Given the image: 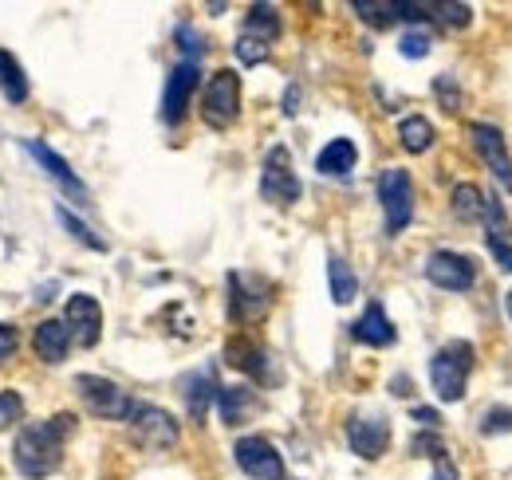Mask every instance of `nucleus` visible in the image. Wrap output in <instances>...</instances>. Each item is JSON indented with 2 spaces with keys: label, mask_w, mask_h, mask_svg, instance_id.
Wrapping results in <instances>:
<instances>
[{
  "label": "nucleus",
  "mask_w": 512,
  "mask_h": 480,
  "mask_svg": "<svg viewBox=\"0 0 512 480\" xmlns=\"http://www.w3.org/2000/svg\"><path fill=\"white\" fill-rule=\"evenodd\" d=\"M20 418H24V398L16 390H0V433L12 429Z\"/></svg>",
  "instance_id": "nucleus-31"
},
{
  "label": "nucleus",
  "mask_w": 512,
  "mask_h": 480,
  "mask_svg": "<svg viewBox=\"0 0 512 480\" xmlns=\"http://www.w3.org/2000/svg\"><path fill=\"white\" fill-rule=\"evenodd\" d=\"M489 240V252L497 256V264L505 268V272H512V248H509V237H485Z\"/></svg>",
  "instance_id": "nucleus-38"
},
{
  "label": "nucleus",
  "mask_w": 512,
  "mask_h": 480,
  "mask_svg": "<svg viewBox=\"0 0 512 480\" xmlns=\"http://www.w3.org/2000/svg\"><path fill=\"white\" fill-rule=\"evenodd\" d=\"M481 433H485V437L512 433V410L509 406H493V410H485V418H481Z\"/></svg>",
  "instance_id": "nucleus-33"
},
{
  "label": "nucleus",
  "mask_w": 512,
  "mask_h": 480,
  "mask_svg": "<svg viewBox=\"0 0 512 480\" xmlns=\"http://www.w3.org/2000/svg\"><path fill=\"white\" fill-rule=\"evenodd\" d=\"M300 111V87H288V95H284V115L292 119Z\"/></svg>",
  "instance_id": "nucleus-41"
},
{
  "label": "nucleus",
  "mask_w": 512,
  "mask_h": 480,
  "mask_svg": "<svg viewBox=\"0 0 512 480\" xmlns=\"http://www.w3.org/2000/svg\"><path fill=\"white\" fill-rule=\"evenodd\" d=\"M75 390H79L83 406L103 421H127L130 410H134V398H130L119 382H111L103 374H79L75 378Z\"/></svg>",
  "instance_id": "nucleus-5"
},
{
  "label": "nucleus",
  "mask_w": 512,
  "mask_h": 480,
  "mask_svg": "<svg viewBox=\"0 0 512 480\" xmlns=\"http://www.w3.org/2000/svg\"><path fill=\"white\" fill-rule=\"evenodd\" d=\"M414 421H418V425H426V429H438V425H442V414H438V410H430V406H414Z\"/></svg>",
  "instance_id": "nucleus-39"
},
{
  "label": "nucleus",
  "mask_w": 512,
  "mask_h": 480,
  "mask_svg": "<svg viewBox=\"0 0 512 480\" xmlns=\"http://www.w3.org/2000/svg\"><path fill=\"white\" fill-rule=\"evenodd\" d=\"M469 134H473L477 154H481L485 166L493 170V178L501 181L505 189H512V154H509V146H505V134H501L497 126H489V122H473Z\"/></svg>",
  "instance_id": "nucleus-12"
},
{
  "label": "nucleus",
  "mask_w": 512,
  "mask_h": 480,
  "mask_svg": "<svg viewBox=\"0 0 512 480\" xmlns=\"http://www.w3.org/2000/svg\"><path fill=\"white\" fill-rule=\"evenodd\" d=\"M272 307V284L260 276H245V272H229V311L237 323H256L264 319Z\"/></svg>",
  "instance_id": "nucleus-8"
},
{
  "label": "nucleus",
  "mask_w": 512,
  "mask_h": 480,
  "mask_svg": "<svg viewBox=\"0 0 512 480\" xmlns=\"http://www.w3.org/2000/svg\"><path fill=\"white\" fill-rule=\"evenodd\" d=\"M453 217H457V221H477V217H485V193H481L473 181L453 185Z\"/></svg>",
  "instance_id": "nucleus-26"
},
{
  "label": "nucleus",
  "mask_w": 512,
  "mask_h": 480,
  "mask_svg": "<svg viewBox=\"0 0 512 480\" xmlns=\"http://www.w3.org/2000/svg\"><path fill=\"white\" fill-rule=\"evenodd\" d=\"M241 115V75L233 67H221L213 71V79L205 83V95H201V119L213 130H229Z\"/></svg>",
  "instance_id": "nucleus-3"
},
{
  "label": "nucleus",
  "mask_w": 512,
  "mask_h": 480,
  "mask_svg": "<svg viewBox=\"0 0 512 480\" xmlns=\"http://www.w3.org/2000/svg\"><path fill=\"white\" fill-rule=\"evenodd\" d=\"M130 441L146 453H162V449H174L178 437H182V425L174 421V414H166L162 406H146V402H134L130 410Z\"/></svg>",
  "instance_id": "nucleus-4"
},
{
  "label": "nucleus",
  "mask_w": 512,
  "mask_h": 480,
  "mask_svg": "<svg viewBox=\"0 0 512 480\" xmlns=\"http://www.w3.org/2000/svg\"><path fill=\"white\" fill-rule=\"evenodd\" d=\"M327 284H331V300L335 303H351L355 296H359V280H355L351 264L339 260V256L327 260Z\"/></svg>",
  "instance_id": "nucleus-24"
},
{
  "label": "nucleus",
  "mask_w": 512,
  "mask_h": 480,
  "mask_svg": "<svg viewBox=\"0 0 512 480\" xmlns=\"http://www.w3.org/2000/svg\"><path fill=\"white\" fill-rule=\"evenodd\" d=\"M16 347H20V335H16V327H8V323H0V366L16 355Z\"/></svg>",
  "instance_id": "nucleus-37"
},
{
  "label": "nucleus",
  "mask_w": 512,
  "mask_h": 480,
  "mask_svg": "<svg viewBox=\"0 0 512 480\" xmlns=\"http://www.w3.org/2000/svg\"><path fill=\"white\" fill-rule=\"evenodd\" d=\"M233 52H237V60L245 63V67H256V63L268 60L272 44H264V40H256V36H245V32H241V36H237V48H233Z\"/></svg>",
  "instance_id": "nucleus-29"
},
{
  "label": "nucleus",
  "mask_w": 512,
  "mask_h": 480,
  "mask_svg": "<svg viewBox=\"0 0 512 480\" xmlns=\"http://www.w3.org/2000/svg\"><path fill=\"white\" fill-rule=\"evenodd\" d=\"M0 95L8 103H24L28 99V75H24L20 60L12 52H4V48H0Z\"/></svg>",
  "instance_id": "nucleus-22"
},
{
  "label": "nucleus",
  "mask_w": 512,
  "mask_h": 480,
  "mask_svg": "<svg viewBox=\"0 0 512 480\" xmlns=\"http://www.w3.org/2000/svg\"><path fill=\"white\" fill-rule=\"evenodd\" d=\"M347 441L363 461H379L390 445V425L383 418H351L347 421Z\"/></svg>",
  "instance_id": "nucleus-14"
},
{
  "label": "nucleus",
  "mask_w": 512,
  "mask_h": 480,
  "mask_svg": "<svg viewBox=\"0 0 512 480\" xmlns=\"http://www.w3.org/2000/svg\"><path fill=\"white\" fill-rule=\"evenodd\" d=\"M241 32L264 40V44H276V36H280V16H276V8H272V4H253Z\"/></svg>",
  "instance_id": "nucleus-25"
},
{
  "label": "nucleus",
  "mask_w": 512,
  "mask_h": 480,
  "mask_svg": "<svg viewBox=\"0 0 512 480\" xmlns=\"http://www.w3.org/2000/svg\"><path fill=\"white\" fill-rule=\"evenodd\" d=\"M67 331H71V339L79 343V347H95L99 343V335H103V307L95 296H83V292H75L71 300H67Z\"/></svg>",
  "instance_id": "nucleus-13"
},
{
  "label": "nucleus",
  "mask_w": 512,
  "mask_h": 480,
  "mask_svg": "<svg viewBox=\"0 0 512 480\" xmlns=\"http://www.w3.org/2000/svg\"><path fill=\"white\" fill-rule=\"evenodd\" d=\"M469 370H473V343H465V339L446 343V347L430 359V382H434V394H438L442 402H461V398H465Z\"/></svg>",
  "instance_id": "nucleus-2"
},
{
  "label": "nucleus",
  "mask_w": 512,
  "mask_h": 480,
  "mask_svg": "<svg viewBox=\"0 0 512 480\" xmlns=\"http://www.w3.org/2000/svg\"><path fill=\"white\" fill-rule=\"evenodd\" d=\"M178 48L186 52V60L190 63H197L201 60V52H205V48H201V36L193 32L190 24H182V28H178Z\"/></svg>",
  "instance_id": "nucleus-36"
},
{
  "label": "nucleus",
  "mask_w": 512,
  "mask_h": 480,
  "mask_svg": "<svg viewBox=\"0 0 512 480\" xmlns=\"http://www.w3.org/2000/svg\"><path fill=\"white\" fill-rule=\"evenodd\" d=\"M351 335L359 339V343H367V347H390L398 335H394V323L386 319L383 303H367V311L351 323Z\"/></svg>",
  "instance_id": "nucleus-18"
},
{
  "label": "nucleus",
  "mask_w": 512,
  "mask_h": 480,
  "mask_svg": "<svg viewBox=\"0 0 512 480\" xmlns=\"http://www.w3.org/2000/svg\"><path fill=\"white\" fill-rule=\"evenodd\" d=\"M300 193L304 189H300V178L292 170L288 146H272L268 158H264V170H260V197L272 201V205H280V209H288V205L300 201Z\"/></svg>",
  "instance_id": "nucleus-6"
},
{
  "label": "nucleus",
  "mask_w": 512,
  "mask_h": 480,
  "mask_svg": "<svg viewBox=\"0 0 512 480\" xmlns=\"http://www.w3.org/2000/svg\"><path fill=\"white\" fill-rule=\"evenodd\" d=\"M398 52H402L406 60H422V56L430 52V36H426V32H406L402 44H398Z\"/></svg>",
  "instance_id": "nucleus-35"
},
{
  "label": "nucleus",
  "mask_w": 512,
  "mask_h": 480,
  "mask_svg": "<svg viewBox=\"0 0 512 480\" xmlns=\"http://www.w3.org/2000/svg\"><path fill=\"white\" fill-rule=\"evenodd\" d=\"M182 398H186V414L190 421H205L209 414V406H213V398H217V378H213V370H193L182 378Z\"/></svg>",
  "instance_id": "nucleus-17"
},
{
  "label": "nucleus",
  "mask_w": 512,
  "mask_h": 480,
  "mask_svg": "<svg viewBox=\"0 0 512 480\" xmlns=\"http://www.w3.org/2000/svg\"><path fill=\"white\" fill-rule=\"evenodd\" d=\"M434 20L449 24V28H465L473 20V8L469 4H434Z\"/></svg>",
  "instance_id": "nucleus-32"
},
{
  "label": "nucleus",
  "mask_w": 512,
  "mask_h": 480,
  "mask_svg": "<svg viewBox=\"0 0 512 480\" xmlns=\"http://www.w3.org/2000/svg\"><path fill=\"white\" fill-rule=\"evenodd\" d=\"M398 142H402V150H410V154H426V150L434 146V126H430V119H422V115L402 119L398 122Z\"/></svg>",
  "instance_id": "nucleus-23"
},
{
  "label": "nucleus",
  "mask_w": 512,
  "mask_h": 480,
  "mask_svg": "<svg viewBox=\"0 0 512 480\" xmlns=\"http://www.w3.org/2000/svg\"><path fill=\"white\" fill-rule=\"evenodd\" d=\"M225 362H229V366H237V370H245V374H253V378H264L268 355H264V347L253 343V339H229V347H225Z\"/></svg>",
  "instance_id": "nucleus-21"
},
{
  "label": "nucleus",
  "mask_w": 512,
  "mask_h": 480,
  "mask_svg": "<svg viewBox=\"0 0 512 480\" xmlns=\"http://www.w3.org/2000/svg\"><path fill=\"white\" fill-rule=\"evenodd\" d=\"M197 83H201V67L197 63L182 60L170 71L166 95H162V119L170 122V126H178V122L186 119V107H190V95L197 91Z\"/></svg>",
  "instance_id": "nucleus-11"
},
{
  "label": "nucleus",
  "mask_w": 512,
  "mask_h": 480,
  "mask_svg": "<svg viewBox=\"0 0 512 480\" xmlns=\"http://www.w3.org/2000/svg\"><path fill=\"white\" fill-rule=\"evenodd\" d=\"M410 453H414V457H434V461H438V457H446V445H442L438 433H418V437L410 441Z\"/></svg>",
  "instance_id": "nucleus-34"
},
{
  "label": "nucleus",
  "mask_w": 512,
  "mask_h": 480,
  "mask_svg": "<svg viewBox=\"0 0 512 480\" xmlns=\"http://www.w3.org/2000/svg\"><path fill=\"white\" fill-rule=\"evenodd\" d=\"M32 351H36V359L48 362V366L64 362L67 351H71V331H67L64 319H44L36 327V335H32Z\"/></svg>",
  "instance_id": "nucleus-16"
},
{
  "label": "nucleus",
  "mask_w": 512,
  "mask_h": 480,
  "mask_svg": "<svg viewBox=\"0 0 512 480\" xmlns=\"http://www.w3.org/2000/svg\"><path fill=\"white\" fill-rule=\"evenodd\" d=\"M434 95H438V103H442L446 115H457V111H461V87H457L453 75H438V79H434Z\"/></svg>",
  "instance_id": "nucleus-30"
},
{
  "label": "nucleus",
  "mask_w": 512,
  "mask_h": 480,
  "mask_svg": "<svg viewBox=\"0 0 512 480\" xmlns=\"http://www.w3.org/2000/svg\"><path fill=\"white\" fill-rule=\"evenodd\" d=\"M233 457H237V465H241V473L253 480H284V461H280V453H276V445L268 441V437H241L237 441V449H233Z\"/></svg>",
  "instance_id": "nucleus-10"
},
{
  "label": "nucleus",
  "mask_w": 512,
  "mask_h": 480,
  "mask_svg": "<svg viewBox=\"0 0 512 480\" xmlns=\"http://www.w3.org/2000/svg\"><path fill=\"white\" fill-rule=\"evenodd\" d=\"M394 394H398V398H402V394H410V378H406V374H402V378H394Z\"/></svg>",
  "instance_id": "nucleus-42"
},
{
  "label": "nucleus",
  "mask_w": 512,
  "mask_h": 480,
  "mask_svg": "<svg viewBox=\"0 0 512 480\" xmlns=\"http://www.w3.org/2000/svg\"><path fill=\"white\" fill-rule=\"evenodd\" d=\"M28 154H32V158H36V162L48 170V178L60 181V185H64V193H71L79 205H87V201H91L87 185L75 178V170L67 166V162L60 158V154H56V150H52V146H44V142H28Z\"/></svg>",
  "instance_id": "nucleus-15"
},
{
  "label": "nucleus",
  "mask_w": 512,
  "mask_h": 480,
  "mask_svg": "<svg viewBox=\"0 0 512 480\" xmlns=\"http://www.w3.org/2000/svg\"><path fill=\"white\" fill-rule=\"evenodd\" d=\"M56 217H60V225H64V229L75 240H83V244H87V248H95V252H107V240L95 237V233H91L83 221H75V213H67V209H56Z\"/></svg>",
  "instance_id": "nucleus-28"
},
{
  "label": "nucleus",
  "mask_w": 512,
  "mask_h": 480,
  "mask_svg": "<svg viewBox=\"0 0 512 480\" xmlns=\"http://www.w3.org/2000/svg\"><path fill=\"white\" fill-rule=\"evenodd\" d=\"M351 8H355L367 24H375V28H386V24L398 20V4H394V0H355Z\"/></svg>",
  "instance_id": "nucleus-27"
},
{
  "label": "nucleus",
  "mask_w": 512,
  "mask_h": 480,
  "mask_svg": "<svg viewBox=\"0 0 512 480\" xmlns=\"http://www.w3.org/2000/svg\"><path fill=\"white\" fill-rule=\"evenodd\" d=\"M426 280L446 292H469L477 284V260L465 252H453V248H438L426 260Z\"/></svg>",
  "instance_id": "nucleus-9"
},
{
  "label": "nucleus",
  "mask_w": 512,
  "mask_h": 480,
  "mask_svg": "<svg viewBox=\"0 0 512 480\" xmlns=\"http://www.w3.org/2000/svg\"><path fill=\"white\" fill-rule=\"evenodd\" d=\"M217 410H221L225 425H245L260 410V398L249 386H225V390H217Z\"/></svg>",
  "instance_id": "nucleus-19"
},
{
  "label": "nucleus",
  "mask_w": 512,
  "mask_h": 480,
  "mask_svg": "<svg viewBox=\"0 0 512 480\" xmlns=\"http://www.w3.org/2000/svg\"><path fill=\"white\" fill-rule=\"evenodd\" d=\"M505 307H509V319H512V288H509V296H505Z\"/></svg>",
  "instance_id": "nucleus-43"
},
{
  "label": "nucleus",
  "mask_w": 512,
  "mask_h": 480,
  "mask_svg": "<svg viewBox=\"0 0 512 480\" xmlns=\"http://www.w3.org/2000/svg\"><path fill=\"white\" fill-rule=\"evenodd\" d=\"M379 201H383V213H386V233L390 237H398L406 225H410V217H414V181L406 170H383V178H379Z\"/></svg>",
  "instance_id": "nucleus-7"
},
{
  "label": "nucleus",
  "mask_w": 512,
  "mask_h": 480,
  "mask_svg": "<svg viewBox=\"0 0 512 480\" xmlns=\"http://www.w3.org/2000/svg\"><path fill=\"white\" fill-rule=\"evenodd\" d=\"M75 429V414H56L48 421H36V425H24L16 445H12V461L20 469V477L28 480H44L52 477L60 465H64V441Z\"/></svg>",
  "instance_id": "nucleus-1"
},
{
  "label": "nucleus",
  "mask_w": 512,
  "mask_h": 480,
  "mask_svg": "<svg viewBox=\"0 0 512 480\" xmlns=\"http://www.w3.org/2000/svg\"><path fill=\"white\" fill-rule=\"evenodd\" d=\"M355 162H359L355 142H351V138H335V142H327L320 150L316 170H320L323 178H347V174L355 170Z\"/></svg>",
  "instance_id": "nucleus-20"
},
{
  "label": "nucleus",
  "mask_w": 512,
  "mask_h": 480,
  "mask_svg": "<svg viewBox=\"0 0 512 480\" xmlns=\"http://www.w3.org/2000/svg\"><path fill=\"white\" fill-rule=\"evenodd\" d=\"M430 480H457V465H453L449 457H438V461H434V477Z\"/></svg>",
  "instance_id": "nucleus-40"
}]
</instances>
